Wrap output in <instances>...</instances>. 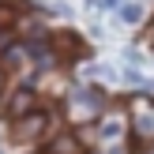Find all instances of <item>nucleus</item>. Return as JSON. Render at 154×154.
<instances>
[{
    "label": "nucleus",
    "mask_w": 154,
    "mask_h": 154,
    "mask_svg": "<svg viewBox=\"0 0 154 154\" xmlns=\"http://www.w3.org/2000/svg\"><path fill=\"white\" fill-rule=\"evenodd\" d=\"M102 113H105V94L98 87H79L68 98V117H72L75 124H90V120H98Z\"/></svg>",
    "instance_id": "f257e3e1"
},
{
    "label": "nucleus",
    "mask_w": 154,
    "mask_h": 154,
    "mask_svg": "<svg viewBox=\"0 0 154 154\" xmlns=\"http://www.w3.org/2000/svg\"><path fill=\"white\" fill-rule=\"evenodd\" d=\"M49 132H53V113H45V109H34L26 117L11 120V139H19V143H34Z\"/></svg>",
    "instance_id": "f03ea898"
},
{
    "label": "nucleus",
    "mask_w": 154,
    "mask_h": 154,
    "mask_svg": "<svg viewBox=\"0 0 154 154\" xmlns=\"http://www.w3.org/2000/svg\"><path fill=\"white\" fill-rule=\"evenodd\" d=\"M49 49L57 53L60 60H83V57L90 53L87 42H83L75 30H53V34H49Z\"/></svg>",
    "instance_id": "7ed1b4c3"
},
{
    "label": "nucleus",
    "mask_w": 154,
    "mask_h": 154,
    "mask_svg": "<svg viewBox=\"0 0 154 154\" xmlns=\"http://www.w3.org/2000/svg\"><path fill=\"white\" fill-rule=\"evenodd\" d=\"M128 128H132V135L143 143V147H154V109H150V102H135V109H132V117H128Z\"/></svg>",
    "instance_id": "20e7f679"
},
{
    "label": "nucleus",
    "mask_w": 154,
    "mask_h": 154,
    "mask_svg": "<svg viewBox=\"0 0 154 154\" xmlns=\"http://www.w3.org/2000/svg\"><path fill=\"white\" fill-rule=\"evenodd\" d=\"M124 132H128V117H124V113H109V109H105L102 117H98L94 135H98L102 147H109V143H124Z\"/></svg>",
    "instance_id": "39448f33"
},
{
    "label": "nucleus",
    "mask_w": 154,
    "mask_h": 154,
    "mask_svg": "<svg viewBox=\"0 0 154 154\" xmlns=\"http://www.w3.org/2000/svg\"><path fill=\"white\" fill-rule=\"evenodd\" d=\"M38 105H42V98H38L30 87H19L11 98H8V117H11V120H19V117H26V113H34Z\"/></svg>",
    "instance_id": "423d86ee"
},
{
    "label": "nucleus",
    "mask_w": 154,
    "mask_h": 154,
    "mask_svg": "<svg viewBox=\"0 0 154 154\" xmlns=\"http://www.w3.org/2000/svg\"><path fill=\"white\" fill-rule=\"evenodd\" d=\"M49 154H83V139H79L75 132L49 135Z\"/></svg>",
    "instance_id": "0eeeda50"
},
{
    "label": "nucleus",
    "mask_w": 154,
    "mask_h": 154,
    "mask_svg": "<svg viewBox=\"0 0 154 154\" xmlns=\"http://www.w3.org/2000/svg\"><path fill=\"white\" fill-rule=\"evenodd\" d=\"M117 15H120V23H128V26H139L147 11H143V4L132 0V4H117Z\"/></svg>",
    "instance_id": "6e6552de"
},
{
    "label": "nucleus",
    "mask_w": 154,
    "mask_h": 154,
    "mask_svg": "<svg viewBox=\"0 0 154 154\" xmlns=\"http://www.w3.org/2000/svg\"><path fill=\"white\" fill-rule=\"evenodd\" d=\"M15 23H19V8L8 4V0H0V34H4V30H11Z\"/></svg>",
    "instance_id": "1a4fd4ad"
},
{
    "label": "nucleus",
    "mask_w": 154,
    "mask_h": 154,
    "mask_svg": "<svg viewBox=\"0 0 154 154\" xmlns=\"http://www.w3.org/2000/svg\"><path fill=\"white\" fill-rule=\"evenodd\" d=\"M102 154H132V150H128V143H109Z\"/></svg>",
    "instance_id": "9d476101"
},
{
    "label": "nucleus",
    "mask_w": 154,
    "mask_h": 154,
    "mask_svg": "<svg viewBox=\"0 0 154 154\" xmlns=\"http://www.w3.org/2000/svg\"><path fill=\"white\" fill-rule=\"evenodd\" d=\"M0 87H4V68H0Z\"/></svg>",
    "instance_id": "9b49d317"
},
{
    "label": "nucleus",
    "mask_w": 154,
    "mask_h": 154,
    "mask_svg": "<svg viewBox=\"0 0 154 154\" xmlns=\"http://www.w3.org/2000/svg\"><path fill=\"white\" fill-rule=\"evenodd\" d=\"M143 154H154V147H150V150H143Z\"/></svg>",
    "instance_id": "f8f14e48"
}]
</instances>
